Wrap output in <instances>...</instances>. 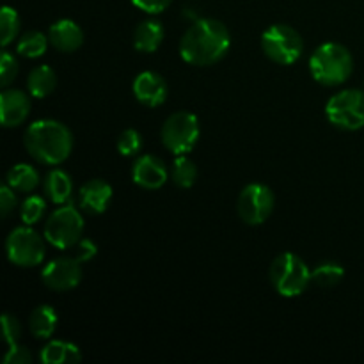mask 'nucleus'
<instances>
[{
    "instance_id": "nucleus-32",
    "label": "nucleus",
    "mask_w": 364,
    "mask_h": 364,
    "mask_svg": "<svg viewBox=\"0 0 364 364\" xmlns=\"http://www.w3.org/2000/svg\"><path fill=\"white\" fill-rule=\"evenodd\" d=\"M16 206V196H14V188H11L9 185H4L0 188V213L2 217H7Z\"/></svg>"
},
{
    "instance_id": "nucleus-18",
    "label": "nucleus",
    "mask_w": 364,
    "mask_h": 364,
    "mask_svg": "<svg viewBox=\"0 0 364 364\" xmlns=\"http://www.w3.org/2000/svg\"><path fill=\"white\" fill-rule=\"evenodd\" d=\"M164 27L162 23L155 20L142 21V23L137 25L134 32V46L139 50V52L153 53L160 48L164 41Z\"/></svg>"
},
{
    "instance_id": "nucleus-21",
    "label": "nucleus",
    "mask_w": 364,
    "mask_h": 364,
    "mask_svg": "<svg viewBox=\"0 0 364 364\" xmlns=\"http://www.w3.org/2000/svg\"><path fill=\"white\" fill-rule=\"evenodd\" d=\"M57 87V75L50 66H36L28 73L27 89L34 98H46Z\"/></svg>"
},
{
    "instance_id": "nucleus-29",
    "label": "nucleus",
    "mask_w": 364,
    "mask_h": 364,
    "mask_svg": "<svg viewBox=\"0 0 364 364\" xmlns=\"http://www.w3.org/2000/svg\"><path fill=\"white\" fill-rule=\"evenodd\" d=\"M16 75H18L16 59H14V55H11L9 52L4 50L2 57H0V78H2L0 84H2V87H7V85L14 80Z\"/></svg>"
},
{
    "instance_id": "nucleus-17",
    "label": "nucleus",
    "mask_w": 364,
    "mask_h": 364,
    "mask_svg": "<svg viewBox=\"0 0 364 364\" xmlns=\"http://www.w3.org/2000/svg\"><path fill=\"white\" fill-rule=\"evenodd\" d=\"M43 364H75L82 361L80 348L70 341H50L39 354Z\"/></svg>"
},
{
    "instance_id": "nucleus-12",
    "label": "nucleus",
    "mask_w": 364,
    "mask_h": 364,
    "mask_svg": "<svg viewBox=\"0 0 364 364\" xmlns=\"http://www.w3.org/2000/svg\"><path fill=\"white\" fill-rule=\"evenodd\" d=\"M132 178L139 187L146 188V191H156V188L166 185L169 173H167L166 164L156 159L155 155H142L134 164Z\"/></svg>"
},
{
    "instance_id": "nucleus-27",
    "label": "nucleus",
    "mask_w": 364,
    "mask_h": 364,
    "mask_svg": "<svg viewBox=\"0 0 364 364\" xmlns=\"http://www.w3.org/2000/svg\"><path fill=\"white\" fill-rule=\"evenodd\" d=\"M45 210H46L45 199L39 198V196H31V198L25 199L23 205H21V210H20L21 220H23L27 226H32V224L41 220Z\"/></svg>"
},
{
    "instance_id": "nucleus-16",
    "label": "nucleus",
    "mask_w": 364,
    "mask_h": 364,
    "mask_svg": "<svg viewBox=\"0 0 364 364\" xmlns=\"http://www.w3.org/2000/svg\"><path fill=\"white\" fill-rule=\"evenodd\" d=\"M80 206L91 215H100L112 199V187L103 180H91L80 188Z\"/></svg>"
},
{
    "instance_id": "nucleus-13",
    "label": "nucleus",
    "mask_w": 364,
    "mask_h": 364,
    "mask_svg": "<svg viewBox=\"0 0 364 364\" xmlns=\"http://www.w3.org/2000/svg\"><path fill=\"white\" fill-rule=\"evenodd\" d=\"M167 82L155 71H142L134 80V95L142 105L159 107L167 100Z\"/></svg>"
},
{
    "instance_id": "nucleus-7",
    "label": "nucleus",
    "mask_w": 364,
    "mask_h": 364,
    "mask_svg": "<svg viewBox=\"0 0 364 364\" xmlns=\"http://www.w3.org/2000/svg\"><path fill=\"white\" fill-rule=\"evenodd\" d=\"M201 135L199 121L191 112H176L162 127V142L174 155H187L196 148Z\"/></svg>"
},
{
    "instance_id": "nucleus-10",
    "label": "nucleus",
    "mask_w": 364,
    "mask_h": 364,
    "mask_svg": "<svg viewBox=\"0 0 364 364\" xmlns=\"http://www.w3.org/2000/svg\"><path fill=\"white\" fill-rule=\"evenodd\" d=\"M276 198L267 185L251 183L238 196V215L249 226H259L265 223L274 212Z\"/></svg>"
},
{
    "instance_id": "nucleus-24",
    "label": "nucleus",
    "mask_w": 364,
    "mask_h": 364,
    "mask_svg": "<svg viewBox=\"0 0 364 364\" xmlns=\"http://www.w3.org/2000/svg\"><path fill=\"white\" fill-rule=\"evenodd\" d=\"M198 178V167L187 155H178L173 164V181L180 188H191Z\"/></svg>"
},
{
    "instance_id": "nucleus-33",
    "label": "nucleus",
    "mask_w": 364,
    "mask_h": 364,
    "mask_svg": "<svg viewBox=\"0 0 364 364\" xmlns=\"http://www.w3.org/2000/svg\"><path fill=\"white\" fill-rule=\"evenodd\" d=\"M171 2H173V0H132V4H134L135 7H139V9L146 11V13L149 14L164 13V11L171 6Z\"/></svg>"
},
{
    "instance_id": "nucleus-2",
    "label": "nucleus",
    "mask_w": 364,
    "mask_h": 364,
    "mask_svg": "<svg viewBox=\"0 0 364 364\" xmlns=\"http://www.w3.org/2000/svg\"><path fill=\"white\" fill-rule=\"evenodd\" d=\"M23 144L28 155L39 164H63L73 149V134L66 124L53 119H41L27 128Z\"/></svg>"
},
{
    "instance_id": "nucleus-20",
    "label": "nucleus",
    "mask_w": 364,
    "mask_h": 364,
    "mask_svg": "<svg viewBox=\"0 0 364 364\" xmlns=\"http://www.w3.org/2000/svg\"><path fill=\"white\" fill-rule=\"evenodd\" d=\"M59 323V316H57L55 309L52 306H38L34 311L31 313L28 318V327H31L32 336L38 340H48L53 336Z\"/></svg>"
},
{
    "instance_id": "nucleus-14",
    "label": "nucleus",
    "mask_w": 364,
    "mask_h": 364,
    "mask_svg": "<svg viewBox=\"0 0 364 364\" xmlns=\"http://www.w3.org/2000/svg\"><path fill=\"white\" fill-rule=\"evenodd\" d=\"M31 114V100L18 89H9L0 95V121L2 127H20Z\"/></svg>"
},
{
    "instance_id": "nucleus-22",
    "label": "nucleus",
    "mask_w": 364,
    "mask_h": 364,
    "mask_svg": "<svg viewBox=\"0 0 364 364\" xmlns=\"http://www.w3.org/2000/svg\"><path fill=\"white\" fill-rule=\"evenodd\" d=\"M7 185L18 192H32L39 185V174L28 164H18L7 173Z\"/></svg>"
},
{
    "instance_id": "nucleus-30",
    "label": "nucleus",
    "mask_w": 364,
    "mask_h": 364,
    "mask_svg": "<svg viewBox=\"0 0 364 364\" xmlns=\"http://www.w3.org/2000/svg\"><path fill=\"white\" fill-rule=\"evenodd\" d=\"M2 334H4V340L7 341V345H13L18 343L21 336V326L13 315L6 313L2 316Z\"/></svg>"
},
{
    "instance_id": "nucleus-25",
    "label": "nucleus",
    "mask_w": 364,
    "mask_h": 364,
    "mask_svg": "<svg viewBox=\"0 0 364 364\" xmlns=\"http://www.w3.org/2000/svg\"><path fill=\"white\" fill-rule=\"evenodd\" d=\"M345 276V270L340 263H334V262H327L322 263V265L316 267L313 270V283H316L318 287L322 288H331V287H336Z\"/></svg>"
},
{
    "instance_id": "nucleus-11",
    "label": "nucleus",
    "mask_w": 364,
    "mask_h": 364,
    "mask_svg": "<svg viewBox=\"0 0 364 364\" xmlns=\"http://www.w3.org/2000/svg\"><path fill=\"white\" fill-rule=\"evenodd\" d=\"M41 279L50 290L68 291L78 287L82 279V262L77 256H63L43 269Z\"/></svg>"
},
{
    "instance_id": "nucleus-9",
    "label": "nucleus",
    "mask_w": 364,
    "mask_h": 364,
    "mask_svg": "<svg viewBox=\"0 0 364 364\" xmlns=\"http://www.w3.org/2000/svg\"><path fill=\"white\" fill-rule=\"evenodd\" d=\"M7 258L18 267L41 265L45 259V244L43 238L31 226L16 228L11 231L6 242Z\"/></svg>"
},
{
    "instance_id": "nucleus-31",
    "label": "nucleus",
    "mask_w": 364,
    "mask_h": 364,
    "mask_svg": "<svg viewBox=\"0 0 364 364\" xmlns=\"http://www.w3.org/2000/svg\"><path fill=\"white\" fill-rule=\"evenodd\" d=\"M31 361L32 358L27 348L18 343L9 345V350L4 355V364H31Z\"/></svg>"
},
{
    "instance_id": "nucleus-4",
    "label": "nucleus",
    "mask_w": 364,
    "mask_h": 364,
    "mask_svg": "<svg viewBox=\"0 0 364 364\" xmlns=\"http://www.w3.org/2000/svg\"><path fill=\"white\" fill-rule=\"evenodd\" d=\"M313 272L302 258L294 252L279 255L270 265V283L283 297H299L308 290Z\"/></svg>"
},
{
    "instance_id": "nucleus-28",
    "label": "nucleus",
    "mask_w": 364,
    "mask_h": 364,
    "mask_svg": "<svg viewBox=\"0 0 364 364\" xmlns=\"http://www.w3.org/2000/svg\"><path fill=\"white\" fill-rule=\"evenodd\" d=\"M117 151L123 156H134L142 149V137L137 130L128 128L117 139Z\"/></svg>"
},
{
    "instance_id": "nucleus-26",
    "label": "nucleus",
    "mask_w": 364,
    "mask_h": 364,
    "mask_svg": "<svg viewBox=\"0 0 364 364\" xmlns=\"http://www.w3.org/2000/svg\"><path fill=\"white\" fill-rule=\"evenodd\" d=\"M20 31V16L13 7L6 6L2 7V14H0V45L6 48L7 45L14 41Z\"/></svg>"
},
{
    "instance_id": "nucleus-19",
    "label": "nucleus",
    "mask_w": 364,
    "mask_h": 364,
    "mask_svg": "<svg viewBox=\"0 0 364 364\" xmlns=\"http://www.w3.org/2000/svg\"><path fill=\"white\" fill-rule=\"evenodd\" d=\"M45 194L55 205H64L70 201L71 192H73V181L71 176L63 169H53L45 178Z\"/></svg>"
},
{
    "instance_id": "nucleus-8",
    "label": "nucleus",
    "mask_w": 364,
    "mask_h": 364,
    "mask_svg": "<svg viewBox=\"0 0 364 364\" xmlns=\"http://www.w3.org/2000/svg\"><path fill=\"white\" fill-rule=\"evenodd\" d=\"M84 219L71 205L55 210L45 224V238L57 249H70L82 240Z\"/></svg>"
},
{
    "instance_id": "nucleus-34",
    "label": "nucleus",
    "mask_w": 364,
    "mask_h": 364,
    "mask_svg": "<svg viewBox=\"0 0 364 364\" xmlns=\"http://www.w3.org/2000/svg\"><path fill=\"white\" fill-rule=\"evenodd\" d=\"M96 252H98V247H96V244L92 240H87V238H85V240H80L78 242V249H77V258L80 259L82 263H87V262H91L92 258H95L96 256Z\"/></svg>"
},
{
    "instance_id": "nucleus-15",
    "label": "nucleus",
    "mask_w": 364,
    "mask_h": 364,
    "mask_svg": "<svg viewBox=\"0 0 364 364\" xmlns=\"http://www.w3.org/2000/svg\"><path fill=\"white\" fill-rule=\"evenodd\" d=\"M48 39L59 52H77L84 43V32L73 20H59L50 27Z\"/></svg>"
},
{
    "instance_id": "nucleus-1",
    "label": "nucleus",
    "mask_w": 364,
    "mask_h": 364,
    "mask_svg": "<svg viewBox=\"0 0 364 364\" xmlns=\"http://www.w3.org/2000/svg\"><path fill=\"white\" fill-rule=\"evenodd\" d=\"M231 46L226 25L213 18H199L185 32L180 43V55L194 66H210L223 59Z\"/></svg>"
},
{
    "instance_id": "nucleus-3",
    "label": "nucleus",
    "mask_w": 364,
    "mask_h": 364,
    "mask_svg": "<svg viewBox=\"0 0 364 364\" xmlns=\"http://www.w3.org/2000/svg\"><path fill=\"white\" fill-rule=\"evenodd\" d=\"M309 71L322 85H340L350 78L354 59L347 46L340 43H326L318 46L309 59Z\"/></svg>"
},
{
    "instance_id": "nucleus-5",
    "label": "nucleus",
    "mask_w": 364,
    "mask_h": 364,
    "mask_svg": "<svg viewBox=\"0 0 364 364\" xmlns=\"http://www.w3.org/2000/svg\"><path fill=\"white\" fill-rule=\"evenodd\" d=\"M262 48L270 60L288 66L302 55L304 43H302L301 34L294 27L277 23L263 32Z\"/></svg>"
},
{
    "instance_id": "nucleus-6",
    "label": "nucleus",
    "mask_w": 364,
    "mask_h": 364,
    "mask_svg": "<svg viewBox=\"0 0 364 364\" xmlns=\"http://www.w3.org/2000/svg\"><path fill=\"white\" fill-rule=\"evenodd\" d=\"M326 116L341 130L354 132L364 127V91L345 89L336 92L326 105Z\"/></svg>"
},
{
    "instance_id": "nucleus-23",
    "label": "nucleus",
    "mask_w": 364,
    "mask_h": 364,
    "mask_svg": "<svg viewBox=\"0 0 364 364\" xmlns=\"http://www.w3.org/2000/svg\"><path fill=\"white\" fill-rule=\"evenodd\" d=\"M48 41L50 39L43 32L28 31L18 41L16 52L20 55L27 57V59H38V57L45 55L46 48H48Z\"/></svg>"
}]
</instances>
